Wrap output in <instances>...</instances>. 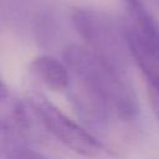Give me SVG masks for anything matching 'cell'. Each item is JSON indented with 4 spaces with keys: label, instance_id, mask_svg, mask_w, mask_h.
<instances>
[{
    "label": "cell",
    "instance_id": "obj_1",
    "mask_svg": "<svg viewBox=\"0 0 159 159\" xmlns=\"http://www.w3.org/2000/svg\"><path fill=\"white\" fill-rule=\"evenodd\" d=\"M63 60L73 77L102 97L114 116L122 120L137 118L139 103L128 76L117 72L89 48L76 43L66 47Z\"/></svg>",
    "mask_w": 159,
    "mask_h": 159
},
{
    "label": "cell",
    "instance_id": "obj_2",
    "mask_svg": "<svg viewBox=\"0 0 159 159\" xmlns=\"http://www.w3.org/2000/svg\"><path fill=\"white\" fill-rule=\"evenodd\" d=\"M72 22L93 53L117 72L128 76L133 58L123 25L108 14L88 7H76Z\"/></svg>",
    "mask_w": 159,
    "mask_h": 159
},
{
    "label": "cell",
    "instance_id": "obj_3",
    "mask_svg": "<svg viewBox=\"0 0 159 159\" xmlns=\"http://www.w3.org/2000/svg\"><path fill=\"white\" fill-rule=\"evenodd\" d=\"M31 106L43 127L72 152L84 157H96L104 150V145L97 138L68 118L51 102L45 98H36L31 102Z\"/></svg>",
    "mask_w": 159,
    "mask_h": 159
},
{
    "label": "cell",
    "instance_id": "obj_4",
    "mask_svg": "<svg viewBox=\"0 0 159 159\" xmlns=\"http://www.w3.org/2000/svg\"><path fill=\"white\" fill-rule=\"evenodd\" d=\"M29 128V117L25 106L15 98L5 82L0 78V132L16 133Z\"/></svg>",
    "mask_w": 159,
    "mask_h": 159
},
{
    "label": "cell",
    "instance_id": "obj_5",
    "mask_svg": "<svg viewBox=\"0 0 159 159\" xmlns=\"http://www.w3.org/2000/svg\"><path fill=\"white\" fill-rule=\"evenodd\" d=\"M30 68L32 73L36 75L37 78L52 91L58 92L70 87L71 72L68 67L66 63L60 62L52 56H37L31 62Z\"/></svg>",
    "mask_w": 159,
    "mask_h": 159
},
{
    "label": "cell",
    "instance_id": "obj_6",
    "mask_svg": "<svg viewBox=\"0 0 159 159\" xmlns=\"http://www.w3.org/2000/svg\"><path fill=\"white\" fill-rule=\"evenodd\" d=\"M0 159H46L29 148L11 133L0 132Z\"/></svg>",
    "mask_w": 159,
    "mask_h": 159
},
{
    "label": "cell",
    "instance_id": "obj_7",
    "mask_svg": "<svg viewBox=\"0 0 159 159\" xmlns=\"http://www.w3.org/2000/svg\"><path fill=\"white\" fill-rule=\"evenodd\" d=\"M147 92H148V98H149L152 111L159 122V88L147 87Z\"/></svg>",
    "mask_w": 159,
    "mask_h": 159
},
{
    "label": "cell",
    "instance_id": "obj_8",
    "mask_svg": "<svg viewBox=\"0 0 159 159\" xmlns=\"http://www.w3.org/2000/svg\"><path fill=\"white\" fill-rule=\"evenodd\" d=\"M148 1H149V2L155 7V9H158V10H159V0H148Z\"/></svg>",
    "mask_w": 159,
    "mask_h": 159
}]
</instances>
